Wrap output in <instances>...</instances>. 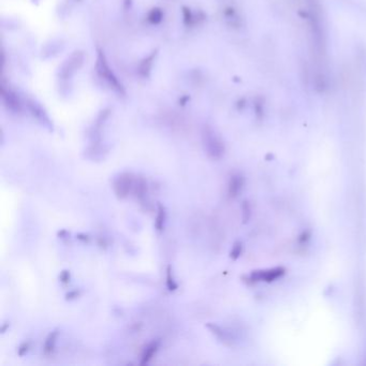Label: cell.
Masks as SVG:
<instances>
[{
  "label": "cell",
  "instance_id": "cell-17",
  "mask_svg": "<svg viewBox=\"0 0 366 366\" xmlns=\"http://www.w3.org/2000/svg\"><path fill=\"white\" fill-rule=\"evenodd\" d=\"M59 279L61 283L64 284H68L70 282V272L69 271H62L60 275H59Z\"/></svg>",
  "mask_w": 366,
  "mask_h": 366
},
{
  "label": "cell",
  "instance_id": "cell-8",
  "mask_svg": "<svg viewBox=\"0 0 366 366\" xmlns=\"http://www.w3.org/2000/svg\"><path fill=\"white\" fill-rule=\"evenodd\" d=\"M159 345H160L159 340H154L144 349L142 357H141V362H140L141 363V365L147 364L153 359V356L156 354V352H157Z\"/></svg>",
  "mask_w": 366,
  "mask_h": 366
},
{
  "label": "cell",
  "instance_id": "cell-12",
  "mask_svg": "<svg viewBox=\"0 0 366 366\" xmlns=\"http://www.w3.org/2000/svg\"><path fill=\"white\" fill-rule=\"evenodd\" d=\"M166 217H167L166 208L163 207L161 204H158L157 216H156V220H155V228H156V230H157V231H162L163 230V228H165Z\"/></svg>",
  "mask_w": 366,
  "mask_h": 366
},
{
  "label": "cell",
  "instance_id": "cell-14",
  "mask_svg": "<svg viewBox=\"0 0 366 366\" xmlns=\"http://www.w3.org/2000/svg\"><path fill=\"white\" fill-rule=\"evenodd\" d=\"M242 251H243V246H242V243H235L234 246H233L232 251H231V258L232 259H237L238 257L240 256V254H242Z\"/></svg>",
  "mask_w": 366,
  "mask_h": 366
},
{
  "label": "cell",
  "instance_id": "cell-15",
  "mask_svg": "<svg viewBox=\"0 0 366 366\" xmlns=\"http://www.w3.org/2000/svg\"><path fill=\"white\" fill-rule=\"evenodd\" d=\"M28 349H29V342L28 341H25V342H23V344H21L19 349H18L19 356H24L28 352Z\"/></svg>",
  "mask_w": 366,
  "mask_h": 366
},
{
  "label": "cell",
  "instance_id": "cell-7",
  "mask_svg": "<svg viewBox=\"0 0 366 366\" xmlns=\"http://www.w3.org/2000/svg\"><path fill=\"white\" fill-rule=\"evenodd\" d=\"M134 192L137 199H139L141 202H144L147 196V182L145 178L139 176L136 178L135 186H134Z\"/></svg>",
  "mask_w": 366,
  "mask_h": 366
},
{
  "label": "cell",
  "instance_id": "cell-19",
  "mask_svg": "<svg viewBox=\"0 0 366 366\" xmlns=\"http://www.w3.org/2000/svg\"><path fill=\"white\" fill-rule=\"evenodd\" d=\"M76 238H77V239H80V240H82V242H84V243H88V242H89V237H88V235H85V234H79V235L76 236Z\"/></svg>",
  "mask_w": 366,
  "mask_h": 366
},
{
  "label": "cell",
  "instance_id": "cell-9",
  "mask_svg": "<svg viewBox=\"0 0 366 366\" xmlns=\"http://www.w3.org/2000/svg\"><path fill=\"white\" fill-rule=\"evenodd\" d=\"M207 328L209 329V330H211V332L214 334V335L218 338V339H219L220 341H222V342H224V344L225 345H229L230 344V342L232 341L231 340V338L229 337V335H228V333H225L221 328H220V326L219 325H217V324H215V323H208L207 324Z\"/></svg>",
  "mask_w": 366,
  "mask_h": 366
},
{
  "label": "cell",
  "instance_id": "cell-16",
  "mask_svg": "<svg viewBox=\"0 0 366 366\" xmlns=\"http://www.w3.org/2000/svg\"><path fill=\"white\" fill-rule=\"evenodd\" d=\"M249 217H251V207H249L248 202H244L243 204V219L244 222H247Z\"/></svg>",
  "mask_w": 366,
  "mask_h": 366
},
{
  "label": "cell",
  "instance_id": "cell-6",
  "mask_svg": "<svg viewBox=\"0 0 366 366\" xmlns=\"http://www.w3.org/2000/svg\"><path fill=\"white\" fill-rule=\"evenodd\" d=\"M28 107L31 114H33L39 121L42 123L46 127H51V121L48 117V115L45 114V112L42 110V107L40 105L36 103L35 101H29Z\"/></svg>",
  "mask_w": 366,
  "mask_h": 366
},
{
  "label": "cell",
  "instance_id": "cell-2",
  "mask_svg": "<svg viewBox=\"0 0 366 366\" xmlns=\"http://www.w3.org/2000/svg\"><path fill=\"white\" fill-rule=\"evenodd\" d=\"M97 72L101 76V79L106 81V83L110 85L111 88H113L115 91L118 93H123V86L117 80V77L115 76L113 71L111 70L110 66H108L107 61L105 59L104 54L99 51L98 53V59H97Z\"/></svg>",
  "mask_w": 366,
  "mask_h": 366
},
{
  "label": "cell",
  "instance_id": "cell-10",
  "mask_svg": "<svg viewBox=\"0 0 366 366\" xmlns=\"http://www.w3.org/2000/svg\"><path fill=\"white\" fill-rule=\"evenodd\" d=\"M57 337H58L57 330L51 332L48 335V337H46V339L44 341V348H43L45 354H51L54 351V349H55V346H56Z\"/></svg>",
  "mask_w": 366,
  "mask_h": 366
},
{
  "label": "cell",
  "instance_id": "cell-13",
  "mask_svg": "<svg viewBox=\"0 0 366 366\" xmlns=\"http://www.w3.org/2000/svg\"><path fill=\"white\" fill-rule=\"evenodd\" d=\"M167 287L170 291H175L178 285L175 283L174 277H173V273H172V267L168 266L167 268Z\"/></svg>",
  "mask_w": 366,
  "mask_h": 366
},
{
  "label": "cell",
  "instance_id": "cell-20",
  "mask_svg": "<svg viewBox=\"0 0 366 366\" xmlns=\"http://www.w3.org/2000/svg\"><path fill=\"white\" fill-rule=\"evenodd\" d=\"M8 326H9V324H8V323H7V324H5V325L3 326V328H2V332H3V333H5V332H6V330H7Z\"/></svg>",
  "mask_w": 366,
  "mask_h": 366
},
{
  "label": "cell",
  "instance_id": "cell-5",
  "mask_svg": "<svg viewBox=\"0 0 366 366\" xmlns=\"http://www.w3.org/2000/svg\"><path fill=\"white\" fill-rule=\"evenodd\" d=\"M244 186V177L240 174H233L230 178L228 192L230 198H235L238 196L239 191L242 190Z\"/></svg>",
  "mask_w": 366,
  "mask_h": 366
},
{
  "label": "cell",
  "instance_id": "cell-1",
  "mask_svg": "<svg viewBox=\"0 0 366 366\" xmlns=\"http://www.w3.org/2000/svg\"><path fill=\"white\" fill-rule=\"evenodd\" d=\"M203 144L206 154L212 159H219L224 154V144L216 132L209 127L205 126L203 129Z\"/></svg>",
  "mask_w": 366,
  "mask_h": 366
},
{
  "label": "cell",
  "instance_id": "cell-3",
  "mask_svg": "<svg viewBox=\"0 0 366 366\" xmlns=\"http://www.w3.org/2000/svg\"><path fill=\"white\" fill-rule=\"evenodd\" d=\"M135 177L131 173L124 172L118 174L114 178L113 182V188L115 194L118 199H125L128 197V194L134 191L135 186Z\"/></svg>",
  "mask_w": 366,
  "mask_h": 366
},
{
  "label": "cell",
  "instance_id": "cell-18",
  "mask_svg": "<svg viewBox=\"0 0 366 366\" xmlns=\"http://www.w3.org/2000/svg\"><path fill=\"white\" fill-rule=\"evenodd\" d=\"M79 297H80V291L79 290H72V291H70L69 293H67L66 300L71 301V300H74V299L79 298Z\"/></svg>",
  "mask_w": 366,
  "mask_h": 366
},
{
  "label": "cell",
  "instance_id": "cell-4",
  "mask_svg": "<svg viewBox=\"0 0 366 366\" xmlns=\"http://www.w3.org/2000/svg\"><path fill=\"white\" fill-rule=\"evenodd\" d=\"M284 274V270L282 268H276L268 271H259V272H254L252 274L253 280H266V282H272L279 276Z\"/></svg>",
  "mask_w": 366,
  "mask_h": 366
},
{
  "label": "cell",
  "instance_id": "cell-11",
  "mask_svg": "<svg viewBox=\"0 0 366 366\" xmlns=\"http://www.w3.org/2000/svg\"><path fill=\"white\" fill-rule=\"evenodd\" d=\"M3 97L5 99V103L8 106L9 110L13 111V112H19L20 111V102L18 101L17 97L15 95H13L12 92L8 91V92H3Z\"/></svg>",
  "mask_w": 366,
  "mask_h": 366
}]
</instances>
